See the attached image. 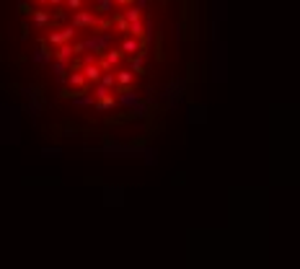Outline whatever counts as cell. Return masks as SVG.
Segmentation results:
<instances>
[{
    "label": "cell",
    "instance_id": "6da1fadb",
    "mask_svg": "<svg viewBox=\"0 0 300 269\" xmlns=\"http://www.w3.org/2000/svg\"><path fill=\"white\" fill-rule=\"evenodd\" d=\"M24 16L67 98L104 112L132 91L145 70V0H26Z\"/></svg>",
    "mask_w": 300,
    "mask_h": 269
}]
</instances>
